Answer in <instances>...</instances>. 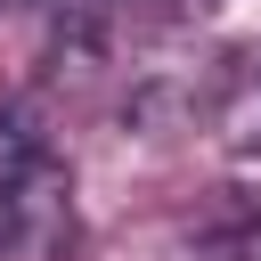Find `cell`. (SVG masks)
Wrapping results in <instances>:
<instances>
[]
</instances>
